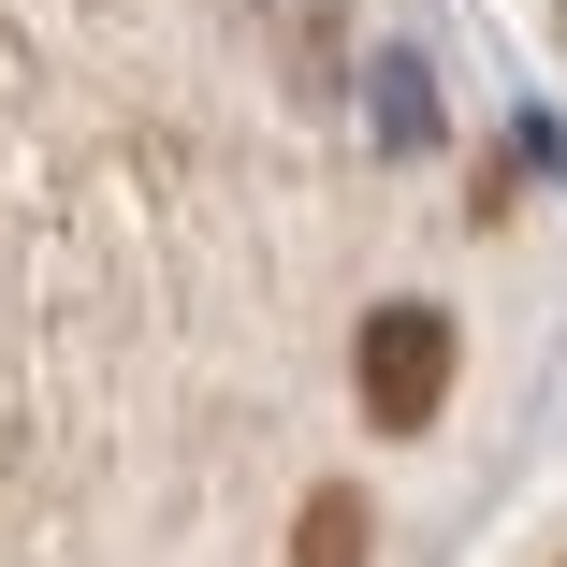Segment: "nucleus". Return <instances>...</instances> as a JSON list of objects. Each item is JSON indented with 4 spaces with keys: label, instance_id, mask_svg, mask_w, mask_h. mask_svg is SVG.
I'll use <instances>...</instances> for the list:
<instances>
[{
    "label": "nucleus",
    "instance_id": "f257e3e1",
    "mask_svg": "<svg viewBox=\"0 0 567 567\" xmlns=\"http://www.w3.org/2000/svg\"><path fill=\"white\" fill-rule=\"evenodd\" d=\"M350 379H364V422H379V436H422V422L451 408V320H436V306H379L364 350H350Z\"/></svg>",
    "mask_w": 567,
    "mask_h": 567
},
{
    "label": "nucleus",
    "instance_id": "f03ea898",
    "mask_svg": "<svg viewBox=\"0 0 567 567\" xmlns=\"http://www.w3.org/2000/svg\"><path fill=\"white\" fill-rule=\"evenodd\" d=\"M291 567H364V495H334V481H320V495L291 509Z\"/></svg>",
    "mask_w": 567,
    "mask_h": 567
}]
</instances>
